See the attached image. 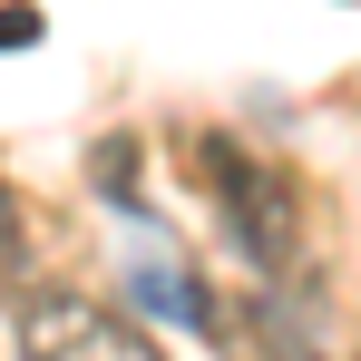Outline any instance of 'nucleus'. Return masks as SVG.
<instances>
[{"instance_id":"nucleus-1","label":"nucleus","mask_w":361,"mask_h":361,"mask_svg":"<svg viewBox=\"0 0 361 361\" xmlns=\"http://www.w3.org/2000/svg\"><path fill=\"white\" fill-rule=\"evenodd\" d=\"M195 176L215 185V215H225V235H235L244 264H264V274L293 264V185L274 176L254 147H235V137H195Z\"/></svg>"},{"instance_id":"nucleus-2","label":"nucleus","mask_w":361,"mask_h":361,"mask_svg":"<svg viewBox=\"0 0 361 361\" xmlns=\"http://www.w3.org/2000/svg\"><path fill=\"white\" fill-rule=\"evenodd\" d=\"M20 361H157L137 332H127L108 302L88 293H20Z\"/></svg>"},{"instance_id":"nucleus-3","label":"nucleus","mask_w":361,"mask_h":361,"mask_svg":"<svg viewBox=\"0 0 361 361\" xmlns=\"http://www.w3.org/2000/svg\"><path fill=\"white\" fill-rule=\"evenodd\" d=\"M127 293H137V302H157V312H176V322H195V332H215V302H205V293H185V274H176V264L127 274Z\"/></svg>"},{"instance_id":"nucleus-4","label":"nucleus","mask_w":361,"mask_h":361,"mask_svg":"<svg viewBox=\"0 0 361 361\" xmlns=\"http://www.w3.org/2000/svg\"><path fill=\"white\" fill-rule=\"evenodd\" d=\"M98 185H108V205H118V215H137V147H127V137L98 147Z\"/></svg>"},{"instance_id":"nucleus-5","label":"nucleus","mask_w":361,"mask_h":361,"mask_svg":"<svg viewBox=\"0 0 361 361\" xmlns=\"http://www.w3.org/2000/svg\"><path fill=\"white\" fill-rule=\"evenodd\" d=\"M20 254H30V235H20V205H10V195H0V283H10V274H20Z\"/></svg>"},{"instance_id":"nucleus-6","label":"nucleus","mask_w":361,"mask_h":361,"mask_svg":"<svg viewBox=\"0 0 361 361\" xmlns=\"http://www.w3.org/2000/svg\"><path fill=\"white\" fill-rule=\"evenodd\" d=\"M20 39H39V10H30V0H10V10H0V49H20Z\"/></svg>"}]
</instances>
